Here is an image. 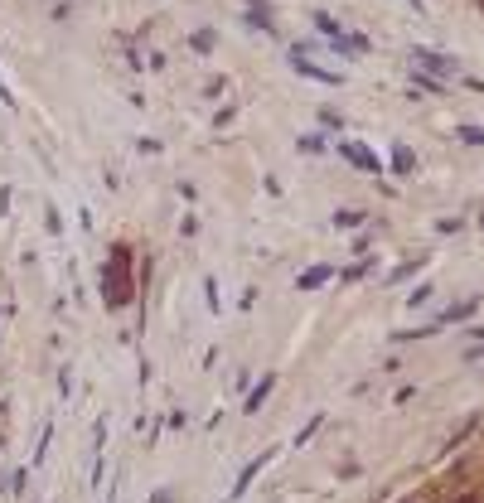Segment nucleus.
Masks as SVG:
<instances>
[{
    "mask_svg": "<svg viewBox=\"0 0 484 503\" xmlns=\"http://www.w3.org/2000/svg\"><path fill=\"white\" fill-rule=\"evenodd\" d=\"M136 281H131V247H111V257H107V266H102V305L107 310H121V305L136 301Z\"/></svg>",
    "mask_w": 484,
    "mask_h": 503,
    "instance_id": "nucleus-1",
    "label": "nucleus"
},
{
    "mask_svg": "<svg viewBox=\"0 0 484 503\" xmlns=\"http://www.w3.org/2000/svg\"><path fill=\"white\" fill-rule=\"evenodd\" d=\"M290 68H295V73H305V78H315V83H329V88H339V83H344L339 73H329V68L310 63V49H305V44H290Z\"/></svg>",
    "mask_w": 484,
    "mask_h": 503,
    "instance_id": "nucleus-2",
    "label": "nucleus"
},
{
    "mask_svg": "<svg viewBox=\"0 0 484 503\" xmlns=\"http://www.w3.org/2000/svg\"><path fill=\"white\" fill-rule=\"evenodd\" d=\"M272 455H276V450H262V455H252V460L242 465V474H237V484H233V503H237L242 494H247V489H252V479H257V474L272 465Z\"/></svg>",
    "mask_w": 484,
    "mask_h": 503,
    "instance_id": "nucleus-3",
    "label": "nucleus"
},
{
    "mask_svg": "<svg viewBox=\"0 0 484 503\" xmlns=\"http://www.w3.org/2000/svg\"><path fill=\"white\" fill-rule=\"evenodd\" d=\"M416 63H421V73H436V78H455V63H451L446 54H436V49H416Z\"/></svg>",
    "mask_w": 484,
    "mask_h": 503,
    "instance_id": "nucleus-4",
    "label": "nucleus"
},
{
    "mask_svg": "<svg viewBox=\"0 0 484 503\" xmlns=\"http://www.w3.org/2000/svg\"><path fill=\"white\" fill-rule=\"evenodd\" d=\"M339 150H344V160H354V165L364 170V175H383V165H378V155H373L368 145H354V141H344Z\"/></svg>",
    "mask_w": 484,
    "mask_h": 503,
    "instance_id": "nucleus-5",
    "label": "nucleus"
},
{
    "mask_svg": "<svg viewBox=\"0 0 484 503\" xmlns=\"http://www.w3.org/2000/svg\"><path fill=\"white\" fill-rule=\"evenodd\" d=\"M272 388H276V373H267V378H262V383L242 397V416H257V411H262V402L272 397Z\"/></svg>",
    "mask_w": 484,
    "mask_h": 503,
    "instance_id": "nucleus-6",
    "label": "nucleus"
},
{
    "mask_svg": "<svg viewBox=\"0 0 484 503\" xmlns=\"http://www.w3.org/2000/svg\"><path fill=\"white\" fill-rule=\"evenodd\" d=\"M334 276H339L334 266H310V271H300V276H295V291H320V286H329Z\"/></svg>",
    "mask_w": 484,
    "mask_h": 503,
    "instance_id": "nucleus-7",
    "label": "nucleus"
},
{
    "mask_svg": "<svg viewBox=\"0 0 484 503\" xmlns=\"http://www.w3.org/2000/svg\"><path fill=\"white\" fill-rule=\"evenodd\" d=\"M480 310V301H460V305H451V310H441V319H436V329H446V324H455V319H470Z\"/></svg>",
    "mask_w": 484,
    "mask_h": 503,
    "instance_id": "nucleus-8",
    "label": "nucleus"
},
{
    "mask_svg": "<svg viewBox=\"0 0 484 503\" xmlns=\"http://www.w3.org/2000/svg\"><path fill=\"white\" fill-rule=\"evenodd\" d=\"M364 223H368L364 208H339V213H334V227H364Z\"/></svg>",
    "mask_w": 484,
    "mask_h": 503,
    "instance_id": "nucleus-9",
    "label": "nucleus"
},
{
    "mask_svg": "<svg viewBox=\"0 0 484 503\" xmlns=\"http://www.w3.org/2000/svg\"><path fill=\"white\" fill-rule=\"evenodd\" d=\"M392 170H397V175H412V170H416V160H412L407 145H392Z\"/></svg>",
    "mask_w": 484,
    "mask_h": 503,
    "instance_id": "nucleus-10",
    "label": "nucleus"
},
{
    "mask_svg": "<svg viewBox=\"0 0 484 503\" xmlns=\"http://www.w3.org/2000/svg\"><path fill=\"white\" fill-rule=\"evenodd\" d=\"M247 24H252V29H272V15H267V5H247Z\"/></svg>",
    "mask_w": 484,
    "mask_h": 503,
    "instance_id": "nucleus-11",
    "label": "nucleus"
},
{
    "mask_svg": "<svg viewBox=\"0 0 484 503\" xmlns=\"http://www.w3.org/2000/svg\"><path fill=\"white\" fill-rule=\"evenodd\" d=\"M203 301H208V310H213V314L223 310V296H218V281H213V276H203Z\"/></svg>",
    "mask_w": 484,
    "mask_h": 503,
    "instance_id": "nucleus-12",
    "label": "nucleus"
},
{
    "mask_svg": "<svg viewBox=\"0 0 484 503\" xmlns=\"http://www.w3.org/2000/svg\"><path fill=\"white\" fill-rule=\"evenodd\" d=\"M455 136H460L465 145H484V126H475V121H465V126H460Z\"/></svg>",
    "mask_w": 484,
    "mask_h": 503,
    "instance_id": "nucleus-13",
    "label": "nucleus"
},
{
    "mask_svg": "<svg viewBox=\"0 0 484 503\" xmlns=\"http://www.w3.org/2000/svg\"><path fill=\"white\" fill-rule=\"evenodd\" d=\"M315 29H320V34H329V39H339V19H334V15H325V10L315 15Z\"/></svg>",
    "mask_w": 484,
    "mask_h": 503,
    "instance_id": "nucleus-14",
    "label": "nucleus"
},
{
    "mask_svg": "<svg viewBox=\"0 0 484 503\" xmlns=\"http://www.w3.org/2000/svg\"><path fill=\"white\" fill-rule=\"evenodd\" d=\"M320 426H325V411H315V416H310V426H300V436H295V445H310V436H315Z\"/></svg>",
    "mask_w": 484,
    "mask_h": 503,
    "instance_id": "nucleus-15",
    "label": "nucleus"
},
{
    "mask_svg": "<svg viewBox=\"0 0 484 503\" xmlns=\"http://www.w3.org/2000/svg\"><path fill=\"white\" fill-rule=\"evenodd\" d=\"M431 296H436V286H431V281H421V286H416V291L407 296V305L416 310V305H426V301H431Z\"/></svg>",
    "mask_w": 484,
    "mask_h": 503,
    "instance_id": "nucleus-16",
    "label": "nucleus"
},
{
    "mask_svg": "<svg viewBox=\"0 0 484 503\" xmlns=\"http://www.w3.org/2000/svg\"><path fill=\"white\" fill-rule=\"evenodd\" d=\"M295 145H300V150H310V155H315V150H325V136H320V131H310V136H300V141H295Z\"/></svg>",
    "mask_w": 484,
    "mask_h": 503,
    "instance_id": "nucleus-17",
    "label": "nucleus"
},
{
    "mask_svg": "<svg viewBox=\"0 0 484 503\" xmlns=\"http://www.w3.org/2000/svg\"><path fill=\"white\" fill-rule=\"evenodd\" d=\"M194 49H198V54H213V29H198V34H194Z\"/></svg>",
    "mask_w": 484,
    "mask_h": 503,
    "instance_id": "nucleus-18",
    "label": "nucleus"
},
{
    "mask_svg": "<svg viewBox=\"0 0 484 503\" xmlns=\"http://www.w3.org/2000/svg\"><path fill=\"white\" fill-rule=\"evenodd\" d=\"M364 271H368V257H364V262H359V266H344V271H339V281H359V276H364Z\"/></svg>",
    "mask_w": 484,
    "mask_h": 503,
    "instance_id": "nucleus-19",
    "label": "nucleus"
},
{
    "mask_svg": "<svg viewBox=\"0 0 484 503\" xmlns=\"http://www.w3.org/2000/svg\"><path fill=\"white\" fill-rule=\"evenodd\" d=\"M455 503H484V499H480V494H460Z\"/></svg>",
    "mask_w": 484,
    "mask_h": 503,
    "instance_id": "nucleus-20",
    "label": "nucleus"
},
{
    "mask_svg": "<svg viewBox=\"0 0 484 503\" xmlns=\"http://www.w3.org/2000/svg\"><path fill=\"white\" fill-rule=\"evenodd\" d=\"M5 208H10V194H5V189H0V218H5Z\"/></svg>",
    "mask_w": 484,
    "mask_h": 503,
    "instance_id": "nucleus-21",
    "label": "nucleus"
},
{
    "mask_svg": "<svg viewBox=\"0 0 484 503\" xmlns=\"http://www.w3.org/2000/svg\"><path fill=\"white\" fill-rule=\"evenodd\" d=\"M470 334H475V339H480V344H484V324H475V329H470Z\"/></svg>",
    "mask_w": 484,
    "mask_h": 503,
    "instance_id": "nucleus-22",
    "label": "nucleus"
},
{
    "mask_svg": "<svg viewBox=\"0 0 484 503\" xmlns=\"http://www.w3.org/2000/svg\"><path fill=\"white\" fill-rule=\"evenodd\" d=\"M397 503H426V499H416V494H412V499H397Z\"/></svg>",
    "mask_w": 484,
    "mask_h": 503,
    "instance_id": "nucleus-23",
    "label": "nucleus"
},
{
    "mask_svg": "<svg viewBox=\"0 0 484 503\" xmlns=\"http://www.w3.org/2000/svg\"><path fill=\"white\" fill-rule=\"evenodd\" d=\"M480 5H484V0H480Z\"/></svg>",
    "mask_w": 484,
    "mask_h": 503,
    "instance_id": "nucleus-24",
    "label": "nucleus"
}]
</instances>
